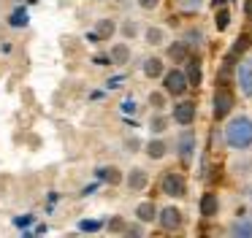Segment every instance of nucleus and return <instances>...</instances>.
Returning <instances> with one entry per match:
<instances>
[{
    "mask_svg": "<svg viewBox=\"0 0 252 238\" xmlns=\"http://www.w3.org/2000/svg\"><path fill=\"white\" fill-rule=\"evenodd\" d=\"M230 111H233V92L225 89V87H220V89L214 92V108H212V114H214V119H225Z\"/></svg>",
    "mask_w": 252,
    "mask_h": 238,
    "instance_id": "obj_3",
    "label": "nucleus"
},
{
    "mask_svg": "<svg viewBox=\"0 0 252 238\" xmlns=\"http://www.w3.org/2000/svg\"><path fill=\"white\" fill-rule=\"evenodd\" d=\"M136 216H138V222L149 225V222L158 219V206H155L152 200H144V203H138V206H136Z\"/></svg>",
    "mask_w": 252,
    "mask_h": 238,
    "instance_id": "obj_11",
    "label": "nucleus"
},
{
    "mask_svg": "<svg viewBox=\"0 0 252 238\" xmlns=\"http://www.w3.org/2000/svg\"><path fill=\"white\" fill-rule=\"evenodd\" d=\"M98 178L111 184V187H117V184H122V171L117 165H103V168H98Z\"/></svg>",
    "mask_w": 252,
    "mask_h": 238,
    "instance_id": "obj_13",
    "label": "nucleus"
},
{
    "mask_svg": "<svg viewBox=\"0 0 252 238\" xmlns=\"http://www.w3.org/2000/svg\"><path fill=\"white\" fill-rule=\"evenodd\" d=\"M120 32H122L125 38H136V35H138V22H133V19H125V22L120 25Z\"/></svg>",
    "mask_w": 252,
    "mask_h": 238,
    "instance_id": "obj_24",
    "label": "nucleus"
},
{
    "mask_svg": "<svg viewBox=\"0 0 252 238\" xmlns=\"http://www.w3.org/2000/svg\"><path fill=\"white\" fill-rule=\"evenodd\" d=\"M144 38H147V43H152V46H160V43L165 41V32L160 30V27H147Z\"/></svg>",
    "mask_w": 252,
    "mask_h": 238,
    "instance_id": "obj_19",
    "label": "nucleus"
},
{
    "mask_svg": "<svg viewBox=\"0 0 252 238\" xmlns=\"http://www.w3.org/2000/svg\"><path fill=\"white\" fill-rule=\"evenodd\" d=\"M239 87L247 97H252V57H247L239 65Z\"/></svg>",
    "mask_w": 252,
    "mask_h": 238,
    "instance_id": "obj_9",
    "label": "nucleus"
},
{
    "mask_svg": "<svg viewBox=\"0 0 252 238\" xmlns=\"http://www.w3.org/2000/svg\"><path fill=\"white\" fill-rule=\"evenodd\" d=\"M144 149H147V157H149V160H163L165 151H168V141H163V138H152L147 146H144Z\"/></svg>",
    "mask_w": 252,
    "mask_h": 238,
    "instance_id": "obj_14",
    "label": "nucleus"
},
{
    "mask_svg": "<svg viewBox=\"0 0 252 238\" xmlns=\"http://www.w3.org/2000/svg\"><path fill=\"white\" fill-rule=\"evenodd\" d=\"M250 198H252V189H250Z\"/></svg>",
    "mask_w": 252,
    "mask_h": 238,
    "instance_id": "obj_29",
    "label": "nucleus"
},
{
    "mask_svg": "<svg viewBox=\"0 0 252 238\" xmlns=\"http://www.w3.org/2000/svg\"><path fill=\"white\" fill-rule=\"evenodd\" d=\"M187 81H190V84H201V62H198V60H190V62H187Z\"/></svg>",
    "mask_w": 252,
    "mask_h": 238,
    "instance_id": "obj_18",
    "label": "nucleus"
},
{
    "mask_svg": "<svg viewBox=\"0 0 252 238\" xmlns=\"http://www.w3.org/2000/svg\"><path fill=\"white\" fill-rule=\"evenodd\" d=\"M198 208H201V216H217V211H220V198H217L214 192L201 195V203H198Z\"/></svg>",
    "mask_w": 252,
    "mask_h": 238,
    "instance_id": "obj_10",
    "label": "nucleus"
},
{
    "mask_svg": "<svg viewBox=\"0 0 252 238\" xmlns=\"http://www.w3.org/2000/svg\"><path fill=\"white\" fill-rule=\"evenodd\" d=\"M165 127H168V117H163V114H155L149 119V130L152 133H165Z\"/></svg>",
    "mask_w": 252,
    "mask_h": 238,
    "instance_id": "obj_20",
    "label": "nucleus"
},
{
    "mask_svg": "<svg viewBox=\"0 0 252 238\" xmlns=\"http://www.w3.org/2000/svg\"><path fill=\"white\" fill-rule=\"evenodd\" d=\"M106 230H109V233H125L127 230V222L122 219V216H114V219L106 222Z\"/></svg>",
    "mask_w": 252,
    "mask_h": 238,
    "instance_id": "obj_25",
    "label": "nucleus"
},
{
    "mask_svg": "<svg viewBox=\"0 0 252 238\" xmlns=\"http://www.w3.org/2000/svg\"><path fill=\"white\" fill-rule=\"evenodd\" d=\"M225 144L230 149H250L252 146V117H233L228 124H225Z\"/></svg>",
    "mask_w": 252,
    "mask_h": 238,
    "instance_id": "obj_1",
    "label": "nucleus"
},
{
    "mask_svg": "<svg viewBox=\"0 0 252 238\" xmlns=\"http://www.w3.org/2000/svg\"><path fill=\"white\" fill-rule=\"evenodd\" d=\"M247 46H250V35H239L233 43V52H247Z\"/></svg>",
    "mask_w": 252,
    "mask_h": 238,
    "instance_id": "obj_26",
    "label": "nucleus"
},
{
    "mask_svg": "<svg viewBox=\"0 0 252 238\" xmlns=\"http://www.w3.org/2000/svg\"><path fill=\"white\" fill-rule=\"evenodd\" d=\"M195 117H198V108H195V103H190V100H182V103H176V106H174V122H176V124H182V127H187V124H192V122H195Z\"/></svg>",
    "mask_w": 252,
    "mask_h": 238,
    "instance_id": "obj_6",
    "label": "nucleus"
},
{
    "mask_svg": "<svg viewBox=\"0 0 252 238\" xmlns=\"http://www.w3.org/2000/svg\"><path fill=\"white\" fill-rule=\"evenodd\" d=\"M165 57L171 60L174 65H182V62H187V57H190V52H187V43H171L168 49H165Z\"/></svg>",
    "mask_w": 252,
    "mask_h": 238,
    "instance_id": "obj_12",
    "label": "nucleus"
},
{
    "mask_svg": "<svg viewBox=\"0 0 252 238\" xmlns=\"http://www.w3.org/2000/svg\"><path fill=\"white\" fill-rule=\"evenodd\" d=\"M165 73V65L160 57H147L144 60V76L147 79H160V76Z\"/></svg>",
    "mask_w": 252,
    "mask_h": 238,
    "instance_id": "obj_15",
    "label": "nucleus"
},
{
    "mask_svg": "<svg viewBox=\"0 0 252 238\" xmlns=\"http://www.w3.org/2000/svg\"><path fill=\"white\" fill-rule=\"evenodd\" d=\"M125 184H127L130 192H141V189H147V184H149V173L144 171V168H133V171L125 176Z\"/></svg>",
    "mask_w": 252,
    "mask_h": 238,
    "instance_id": "obj_7",
    "label": "nucleus"
},
{
    "mask_svg": "<svg viewBox=\"0 0 252 238\" xmlns=\"http://www.w3.org/2000/svg\"><path fill=\"white\" fill-rule=\"evenodd\" d=\"M158 222L165 233H174L182 227V211L176 206H165L163 211H158Z\"/></svg>",
    "mask_w": 252,
    "mask_h": 238,
    "instance_id": "obj_4",
    "label": "nucleus"
},
{
    "mask_svg": "<svg viewBox=\"0 0 252 238\" xmlns=\"http://www.w3.org/2000/svg\"><path fill=\"white\" fill-rule=\"evenodd\" d=\"M214 25H217V30H225V27L230 25V14H228V8H214Z\"/></svg>",
    "mask_w": 252,
    "mask_h": 238,
    "instance_id": "obj_23",
    "label": "nucleus"
},
{
    "mask_svg": "<svg viewBox=\"0 0 252 238\" xmlns=\"http://www.w3.org/2000/svg\"><path fill=\"white\" fill-rule=\"evenodd\" d=\"M230 233L239 238H252V216L250 219H236L233 225H230Z\"/></svg>",
    "mask_w": 252,
    "mask_h": 238,
    "instance_id": "obj_17",
    "label": "nucleus"
},
{
    "mask_svg": "<svg viewBox=\"0 0 252 238\" xmlns=\"http://www.w3.org/2000/svg\"><path fill=\"white\" fill-rule=\"evenodd\" d=\"M138 146H141V144H138L136 138H130V141H127V149H138Z\"/></svg>",
    "mask_w": 252,
    "mask_h": 238,
    "instance_id": "obj_28",
    "label": "nucleus"
},
{
    "mask_svg": "<svg viewBox=\"0 0 252 238\" xmlns=\"http://www.w3.org/2000/svg\"><path fill=\"white\" fill-rule=\"evenodd\" d=\"M163 89H165V95H171V97H182V95H185V92L190 89V81H187L185 70H179V68L165 70V73H163Z\"/></svg>",
    "mask_w": 252,
    "mask_h": 238,
    "instance_id": "obj_2",
    "label": "nucleus"
},
{
    "mask_svg": "<svg viewBox=\"0 0 252 238\" xmlns=\"http://www.w3.org/2000/svg\"><path fill=\"white\" fill-rule=\"evenodd\" d=\"M114 32H117L114 19H100V22H98V35H100V38H111Z\"/></svg>",
    "mask_w": 252,
    "mask_h": 238,
    "instance_id": "obj_21",
    "label": "nucleus"
},
{
    "mask_svg": "<svg viewBox=\"0 0 252 238\" xmlns=\"http://www.w3.org/2000/svg\"><path fill=\"white\" fill-rule=\"evenodd\" d=\"M176 151H179V157L185 162H190V157H192V151H195V133H182L179 138H176Z\"/></svg>",
    "mask_w": 252,
    "mask_h": 238,
    "instance_id": "obj_8",
    "label": "nucleus"
},
{
    "mask_svg": "<svg viewBox=\"0 0 252 238\" xmlns=\"http://www.w3.org/2000/svg\"><path fill=\"white\" fill-rule=\"evenodd\" d=\"M165 100H168L165 89H163V92H149V106H152L155 111H163V108H165Z\"/></svg>",
    "mask_w": 252,
    "mask_h": 238,
    "instance_id": "obj_22",
    "label": "nucleus"
},
{
    "mask_svg": "<svg viewBox=\"0 0 252 238\" xmlns=\"http://www.w3.org/2000/svg\"><path fill=\"white\" fill-rule=\"evenodd\" d=\"M138 5H141L144 11H155L160 5V0H138Z\"/></svg>",
    "mask_w": 252,
    "mask_h": 238,
    "instance_id": "obj_27",
    "label": "nucleus"
},
{
    "mask_svg": "<svg viewBox=\"0 0 252 238\" xmlns=\"http://www.w3.org/2000/svg\"><path fill=\"white\" fill-rule=\"evenodd\" d=\"M160 187H163V195L179 198V195H185V178H182V173L165 171V173H163V181H160Z\"/></svg>",
    "mask_w": 252,
    "mask_h": 238,
    "instance_id": "obj_5",
    "label": "nucleus"
},
{
    "mask_svg": "<svg viewBox=\"0 0 252 238\" xmlns=\"http://www.w3.org/2000/svg\"><path fill=\"white\" fill-rule=\"evenodd\" d=\"M127 60H130V46H127V43H117V46H111V62L114 65H125Z\"/></svg>",
    "mask_w": 252,
    "mask_h": 238,
    "instance_id": "obj_16",
    "label": "nucleus"
}]
</instances>
